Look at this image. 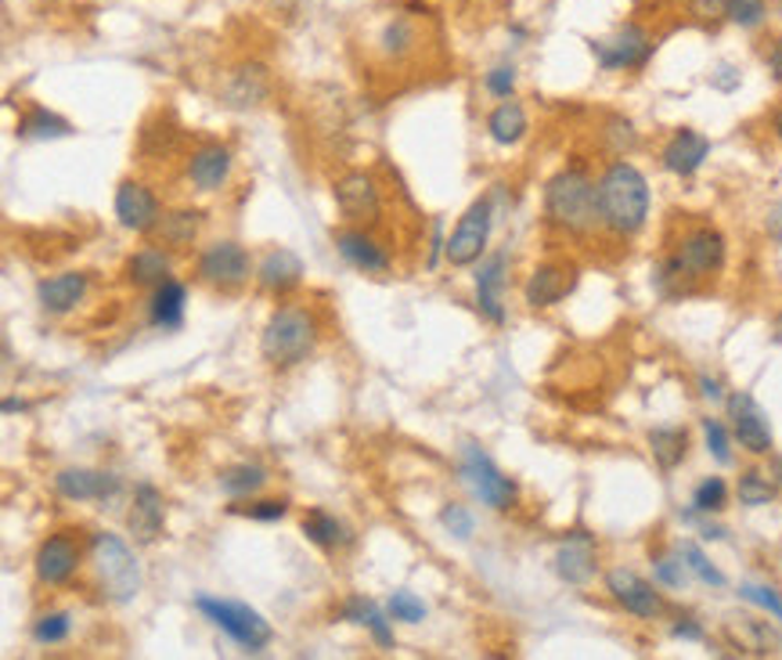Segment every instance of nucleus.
<instances>
[{
    "instance_id": "ddd939ff",
    "label": "nucleus",
    "mask_w": 782,
    "mask_h": 660,
    "mask_svg": "<svg viewBox=\"0 0 782 660\" xmlns=\"http://www.w3.org/2000/svg\"><path fill=\"white\" fill-rule=\"evenodd\" d=\"M725 408H728V422H733V437L739 440V448H747L750 455H772L775 437L758 400L747 391H736L725 397Z\"/></svg>"
},
{
    "instance_id": "dca6fc26",
    "label": "nucleus",
    "mask_w": 782,
    "mask_h": 660,
    "mask_svg": "<svg viewBox=\"0 0 782 660\" xmlns=\"http://www.w3.org/2000/svg\"><path fill=\"white\" fill-rule=\"evenodd\" d=\"M577 278H581L577 264H566V261L538 264L530 271V278L524 282V304L533 307V310L563 304L566 296L577 289Z\"/></svg>"
},
{
    "instance_id": "13d9d810",
    "label": "nucleus",
    "mask_w": 782,
    "mask_h": 660,
    "mask_svg": "<svg viewBox=\"0 0 782 660\" xmlns=\"http://www.w3.org/2000/svg\"><path fill=\"white\" fill-rule=\"evenodd\" d=\"M0 411H4V416H15V411H25V400L22 397H4Z\"/></svg>"
},
{
    "instance_id": "0eeeda50",
    "label": "nucleus",
    "mask_w": 782,
    "mask_h": 660,
    "mask_svg": "<svg viewBox=\"0 0 782 660\" xmlns=\"http://www.w3.org/2000/svg\"><path fill=\"white\" fill-rule=\"evenodd\" d=\"M459 476H462V484L473 491V498L484 502L487 509L505 513V509L516 506L519 484L513 481V476H505V473L498 470V462H494L480 444H473V440H469V444H462Z\"/></svg>"
},
{
    "instance_id": "7c9ffc66",
    "label": "nucleus",
    "mask_w": 782,
    "mask_h": 660,
    "mask_svg": "<svg viewBox=\"0 0 782 660\" xmlns=\"http://www.w3.org/2000/svg\"><path fill=\"white\" fill-rule=\"evenodd\" d=\"M267 481H271V473L260 462H234V465H224V470L217 473V487L224 491L231 502L256 498L260 491L267 487Z\"/></svg>"
},
{
    "instance_id": "f03ea898",
    "label": "nucleus",
    "mask_w": 782,
    "mask_h": 660,
    "mask_svg": "<svg viewBox=\"0 0 782 660\" xmlns=\"http://www.w3.org/2000/svg\"><path fill=\"white\" fill-rule=\"evenodd\" d=\"M321 343V321L307 304H278L271 310L264 332H260V358L267 369L289 372L318 351Z\"/></svg>"
},
{
    "instance_id": "4468645a",
    "label": "nucleus",
    "mask_w": 782,
    "mask_h": 660,
    "mask_svg": "<svg viewBox=\"0 0 782 660\" xmlns=\"http://www.w3.org/2000/svg\"><path fill=\"white\" fill-rule=\"evenodd\" d=\"M332 245L350 267L361 271V275L379 278V275H389V267H394V256H389L386 245L372 235V228H357V224L339 228V231H332Z\"/></svg>"
},
{
    "instance_id": "412c9836",
    "label": "nucleus",
    "mask_w": 782,
    "mask_h": 660,
    "mask_svg": "<svg viewBox=\"0 0 782 660\" xmlns=\"http://www.w3.org/2000/svg\"><path fill=\"white\" fill-rule=\"evenodd\" d=\"M120 476L109 470H87V465H69L55 473V491L65 502H109L120 495Z\"/></svg>"
},
{
    "instance_id": "cd10ccee",
    "label": "nucleus",
    "mask_w": 782,
    "mask_h": 660,
    "mask_svg": "<svg viewBox=\"0 0 782 660\" xmlns=\"http://www.w3.org/2000/svg\"><path fill=\"white\" fill-rule=\"evenodd\" d=\"M185 310H188V286L177 278H166L152 289L148 300V326L163 332H177L185 326Z\"/></svg>"
},
{
    "instance_id": "2eb2a0df",
    "label": "nucleus",
    "mask_w": 782,
    "mask_h": 660,
    "mask_svg": "<svg viewBox=\"0 0 782 660\" xmlns=\"http://www.w3.org/2000/svg\"><path fill=\"white\" fill-rule=\"evenodd\" d=\"M606 592L614 595V603L624 614H631L638 620H657L668 606H663V595L649 585L646 578H638L628 566H614L606 574Z\"/></svg>"
},
{
    "instance_id": "c9c22d12",
    "label": "nucleus",
    "mask_w": 782,
    "mask_h": 660,
    "mask_svg": "<svg viewBox=\"0 0 782 660\" xmlns=\"http://www.w3.org/2000/svg\"><path fill=\"white\" fill-rule=\"evenodd\" d=\"M379 51L394 62L415 55V51H419V25L404 15L386 19V25L379 30Z\"/></svg>"
},
{
    "instance_id": "f8f14e48",
    "label": "nucleus",
    "mask_w": 782,
    "mask_h": 660,
    "mask_svg": "<svg viewBox=\"0 0 782 660\" xmlns=\"http://www.w3.org/2000/svg\"><path fill=\"white\" fill-rule=\"evenodd\" d=\"M84 546L73 538V530H55L33 552V574L44 588H62L80 574Z\"/></svg>"
},
{
    "instance_id": "2f4dec72",
    "label": "nucleus",
    "mask_w": 782,
    "mask_h": 660,
    "mask_svg": "<svg viewBox=\"0 0 782 660\" xmlns=\"http://www.w3.org/2000/svg\"><path fill=\"white\" fill-rule=\"evenodd\" d=\"M15 134L22 141H58V138H73L76 127L65 120V116L51 112L47 106H30L19 116Z\"/></svg>"
},
{
    "instance_id": "f3484780",
    "label": "nucleus",
    "mask_w": 782,
    "mask_h": 660,
    "mask_svg": "<svg viewBox=\"0 0 782 660\" xmlns=\"http://www.w3.org/2000/svg\"><path fill=\"white\" fill-rule=\"evenodd\" d=\"M112 210H115V220H120V228L134 231V235H148L163 217V206L155 199V191L130 177L120 180V188H115Z\"/></svg>"
},
{
    "instance_id": "393cba45",
    "label": "nucleus",
    "mask_w": 782,
    "mask_h": 660,
    "mask_svg": "<svg viewBox=\"0 0 782 660\" xmlns=\"http://www.w3.org/2000/svg\"><path fill=\"white\" fill-rule=\"evenodd\" d=\"M707 160H711V138L693 131V127H682V131H674L671 141L660 152L663 170L674 174V177H693Z\"/></svg>"
},
{
    "instance_id": "f704fd0d",
    "label": "nucleus",
    "mask_w": 782,
    "mask_h": 660,
    "mask_svg": "<svg viewBox=\"0 0 782 660\" xmlns=\"http://www.w3.org/2000/svg\"><path fill=\"white\" fill-rule=\"evenodd\" d=\"M649 451H653V462L660 470L671 473L689 455V433L682 426H657V430H649Z\"/></svg>"
},
{
    "instance_id": "49530a36",
    "label": "nucleus",
    "mask_w": 782,
    "mask_h": 660,
    "mask_svg": "<svg viewBox=\"0 0 782 660\" xmlns=\"http://www.w3.org/2000/svg\"><path fill=\"white\" fill-rule=\"evenodd\" d=\"M231 513L250 516V520H260V524H275L289 513V498H260V502H250V506H231Z\"/></svg>"
},
{
    "instance_id": "4be33fe9",
    "label": "nucleus",
    "mask_w": 782,
    "mask_h": 660,
    "mask_svg": "<svg viewBox=\"0 0 782 660\" xmlns=\"http://www.w3.org/2000/svg\"><path fill=\"white\" fill-rule=\"evenodd\" d=\"M304 275L307 267L289 245H275V250H267L256 264V286L271 296H289L293 289L304 286Z\"/></svg>"
},
{
    "instance_id": "37998d69",
    "label": "nucleus",
    "mask_w": 782,
    "mask_h": 660,
    "mask_svg": "<svg viewBox=\"0 0 782 660\" xmlns=\"http://www.w3.org/2000/svg\"><path fill=\"white\" fill-rule=\"evenodd\" d=\"M437 520H440V527H444L451 538H459V541H469V538H473V530H476V516L469 513L462 502H444Z\"/></svg>"
},
{
    "instance_id": "a211bd4d",
    "label": "nucleus",
    "mask_w": 782,
    "mask_h": 660,
    "mask_svg": "<svg viewBox=\"0 0 782 660\" xmlns=\"http://www.w3.org/2000/svg\"><path fill=\"white\" fill-rule=\"evenodd\" d=\"M126 530L137 546H155L166 530V498L155 484H137L134 495H130L126 509Z\"/></svg>"
},
{
    "instance_id": "3c124183",
    "label": "nucleus",
    "mask_w": 782,
    "mask_h": 660,
    "mask_svg": "<svg viewBox=\"0 0 782 660\" xmlns=\"http://www.w3.org/2000/svg\"><path fill=\"white\" fill-rule=\"evenodd\" d=\"M671 636L682 639V642H703V639H707V631H703V625H700L696 617H678L674 625H671Z\"/></svg>"
},
{
    "instance_id": "a18cd8bd",
    "label": "nucleus",
    "mask_w": 782,
    "mask_h": 660,
    "mask_svg": "<svg viewBox=\"0 0 782 660\" xmlns=\"http://www.w3.org/2000/svg\"><path fill=\"white\" fill-rule=\"evenodd\" d=\"M703 437H707V451L718 465H733V433L722 419H703Z\"/></svg>"
},
{
    "instance_id": "20e7f679",
    "label": "nucleus",
    "mask_w": 782,
    "mask_h": 660,
    "mask_svg": "<svg viewBox=\"0 0 782 660\" xmlns=\"http://www.w3.org/2000/svg\"><path fill=\"white\" fill-rule=\"evenodd\" d=\"M90 571H95L101 600L109 603H134L141 588H145V574H141V560L134 549L120 535H109V530L90 535Z\"/></svg>"
},
{
    "instance_id": "7ed1b4c3",
    "label": "nucleus",
    "mask_w": 782,
    "mask_h": 660,
    "mask_svg": "<svg viewBox=\"0 0 782 660\" xmlns=\"http://www.w3.org/2000/svg\"><path fill=\"white\" fill-rule=\"evenodd\" d=\"M544 220L573 239L592 235L595 228H603V217H598V185L584 166H563L544 185Z\"/></svg>"
},
{
    "instance_id": "6e6552de",
    "label": "nucleus",
    "mask_w": 782,
    "mask_h": 660,
    "mask_svg": "<svg viewBox=\"0 0 782 660\" xmlns=\"http://www.w3.org/2000/svg\"><path fill=\"white\" fill-rule=\"evenodd\" d=\"M250 275H256L253 261H250V250H245L242 242H234V239L210 242L199 253V261H195V278H199L202 286L220 289V293L242 289L245 282H250Z\"/></svg>"
},
{
    "instance_id": "b1692460",
    "label": "nucleus",
    "mask_w": 782,
    "mask_h": 660,
    "mask_svg": "<svg viewBox=\"0 0 782 660\" xmlns=\"http://www.w3.org/2000/svg\"><path fill=\"white\" fill-rule=\"evenodd\" d=\"M90 289V278L84 271H62V275H51L36 282V304H41L44 315H73L76 307L84 304V296Z\"/></svg>"
},
{
    "instance_id": "bb28decb",
    "label": "nucleus",
    "mask_w": 782,
    "mask_h": 660,
    "mask_svg": "<svg viewBox=\"0 0 782 660\" xmlns=\"http://www.w3.org/2000/svg\"><path fill=\"white\" fill-rule=\"evenodd\" d=\"M339 617L350 620V625L368 628L379 650H397V636H394V620H389V610H383V606L375 603V600H368V595H350V600L339 606Z\"/></svg>"
},
{
    "instance_id": "5fc2aeb1",
    "label": "nucleus",
    "mask_w": 782,
    "mask_h": 660,
    "mask_svg": "<svg viewBox=\"0 0 782 660\" xmlns=\"http://www.w3.org/2000/svg\"><path fill=\"white\" fill-rule=\"evenodd\" d=\"M700 394L707 400H725V391H722V380H714V375L703 372L700 375Z\"/></svg>"
},
{
    "instance_id": "aec40b11",
    "label": "nucleus",
    "mask_w": 782,
    "mask_h": 660,
    "mask_svg": "<svg viewBox=\"0 0 782 660\" xmlns=\"http://www.w3.org/2000/svg\"><path fill=\"white\" fill-rule=\"evenodd\" d=\"M508 253H491L487 261L476 267V310L484 315L491 326H505V286H508Z\"/></svg>"
},
{
    "instance_id": "9d476101",
    "label": "nucleus",
    "mask_w": 782,
    "mask_h": 660,
    "mask_svg": "<svg viewBox=\"0 0 782 660\" xmlns=\"http://www.w3.org/2000/svg\"><path fill=\"white\" fill-rule=\"evenodd\" d=\"M491 228H494V202H491V196H484V199H476L459 217V224H454L451 239H448L444 261L451 267H473V264H480V256L487 253Z\"/></svg>"
},
{
    "instance_id": "8fccbe9b",
    "label": "nucleus",
    "mask_w": 782,
    "mask_h": 660,
    "mask_svg": "<svg viewBox=\"0 0 782 660\" xmlns=\"http://www.w3.org/2000/svg\"><path fill=\"white\" fill-rule=\"evenodd\" d=\"M448 253V239H444V220L433 217V228H429V256H426V267L437 271L440 261H444Z\"/></svg>"
},
{
    "instance_id": "ea45409f",
    "label": "nucleus",
    "mask_w": 782,
    "mask_h": 660,
    "mask_svg": "<svg viewBox=\"0 0 782 660\" xmlns=\"http://www.w3.org/2000/svg\"><path fill=\"white\" fill-rule=\"evenodd\" d=\"M725 502H728V484L722 481V476H703V481L696 484V491H693V509L700 516L722 513Z\"/></svg>"
},
{
    "instance_id": "c756f323",
    "label": "nucleus",
    "mask_w": 782,
    "mask_h": 660,
    "mask_svg": "<svg viewBox=\"0 0 782 660\" xmlns=\"http://www.w3.org/2000/svg\"><path fill=\"white\" fill-rule=\"evenodd\" d=\"M169 267H174V261H169V250L159 242H152V245H141V250H134L126 256V264H123V275L126 282H134V286H159V282L169 278Z\"/></svg>"
},
{
    "instance_id": "79ce46f5",
    "label": "nucleus",
    "mask_w": 782,
    "mask_h": 660,
    "mask_svg": "<svg viewBox=\"0 0 782 660\" xmlns=\"http://www.w3.org/2000/svg\"><path fill=\"white\" fill-rule=\"evenodd\" d=\"M689 563L682 560V552H663V556H657L653 560V578L660 581L663 588H685L689 585Z\"/></svg>"
},
{
    "instance_id": "c85d7f7f",
    "label": "nucleus",
    "mask_w": 782,
    "mask_h": 660,
    "mask_svg": "<svg viewBox=\"0 0 782 660\" xmlns=\"http://www.w3.org/2000/svg\"><path fill=\"white\" fill-rule=\"evenodd\" d=\"M299 530H304V538L321 552H343L350 541H354V530L329 509H310L304 520H299Z\"/></svg>"
},
{
    "instance_id": "6e6d98bb",
    "label": "nucleus",
    "mask_w": 782,
    "mask_h": 660,
    "mask_svg": "<svg viewBox=\"0 0 782 660\" xmlns=\"http://www.w3.org/2000/svg\"><path fill=\"white\" fill-rule=\"evenodd\" d=\"M768 73H772V80L775 84H782V41H775L772 44V51H768Z\"/></svg>"
},
{
    "instance_id": "09e8293b",
    "label": "nucleus",
    "mask_w": 782,
    "mask_h": 660,
    "mask_svg": "<svg viewBox=\"0 0 782 660\" xmlns=\"http://www.w3.org/2000/svg\"><path fill=\"white\" fill-rule=\"evenodd\" d=\"M484 90L491 98L498 101H508L516 95V69L513 66H494L487 76H484Z\"/></svg>"
},
{
    "instance_id": "6ab92c4d",
    "label": "nucleus",
    "mask_w": 782,
    "mask_h": 660,
    "mask_svg": "<svg viewBox=\"0 0 782 660\" xmlns=\"http://www.w3.org/2000/svg\"><path fill=\"white\" fill-rule=\"evenodd\" d=\"M555 574L559 581L566 585H588V581L598 574V549H595V538L588 530H570V535L559 541L555 549Z\"/></svg>"
},
{
    "instance_id": "864d4df0",
    "label": "nucleus",
    "mask_w": 782,
    "mask_h": 660,
    "mask_svg": "<svg viewBox=\"0 0 782 660\" xmlns=\"http://www.w3.org/2000/svg\"><path fill=\"white\" fill-rule=\"evenodd\" d=\"M711 84L728 95V90H736V87L742 84V73H739L736 66H718V69L711 73Z\"/></svg>"
},
{
    "instance_id": "a878e982",
    "label": "nucleus",
    "mask_w": 782,
    "mask_h": 660,
    "mask_svg": "<svg viewBox=\"0 0 782 660\" xmlns=\"http://www.w3.org/2000/svg\"><path fill=\"white\" fill-rule=\"evenodd\" d=\"M220 98H224L228 109H256V106H264V101L271 98V76H267V69L256 66V62H250V66H239L234 73H228V84H224V90H220Z\"/></svg>"
},
{
    "instance_id": "f257e3e1",
    "label": "nucleus",
    "mask_w": 782,
    "mask_h": 660,
    "mask_svg": "<svg viewBox=\"0 0 782 660\" xmlns=\"http://www.w3.org/2000/svg\"><path fill=\"white\" fill-rule=\"evenodd\" d=\"M598 185V217L603 228L614 231L617 239H631L646 228L649 210H653V196H649V180L635 163L617 160L609 163Z\"/></svg>"
},
{
    "instance_id": "4d7b16f0",
    "label": "nucleus",
    "mask_w": 782,
    "mask_h": 660,
    "mask_svg": "<svg viewBox=\"0 0 782 660\" xmlns=\"http://www.w3.org/2000/svg\"><path fill=\"white\" fill-rule=\"evenodd\" d=\"M768 231H772L775 242H782V206H775V210L768 213Z\"/></svg>"
},
{
    "instance_id": "9b49d317",
    "label": "nucleus",
    "mask_w": 782,
    "mask_h": 660,
    "mask_svg": "<svg viewBox=\"0 0 782 660\" xmlns=\"http://www.w3.org/2000/svg\"><path fill=\"white\" fill-rule=\"evenodd\" d=\"M657 41L649 36L642 25H620L614 36L606 41H592V55L598 62L603 73H631V69H646L649 58H653Z\"/></svg>"
},
{
    "instance_id": "58836bf2",
    "label": "nucleus",
    "mask_w": 782,
    "mask_h": 660,
    "mask_svg": "<svg viewBox=\"0 0 782 660\" xmlns=\"http://www.w3.org/2000/svg\"><path fill=\"white\" fill-rule=\"evenodd\" d=\"M678 552H682V560L689 563V571H693V578H700L707 588H725V585H728L725 574L707 560V552H703V549L696 546V541H685V546L678 549Z\"/></svg>"
},
{
    "instance_id": "39448f33",
    "label": "nucleus",
    "mask_w": 782,
    "mask_h": 660,
    "mask_svg": "<svg viewBox=\"0 0 782 660\" xmlns=\"http://www.w3.org/2000/svg\"><path fill=\"white\" fill-rule=\"evenodd\" d=\"M725 256H728V245H725V235L718 228L711 224H700L693 231H685L682 242L674 245L671 256L663 261V267L657 271L660 275V286H689V282L696 278H711L718 275L725 267Z\"/></svg>"
},
{
    "instance_id": "de8ad7c7",
    "label": "nucleus",
    "mask_w": 782,
    "mask_h": 660,
    "mask_svg": "<svg viewBox=\"0 0 782 660\" xmlns=\"http://www.w3.org/2000/svg\"><path fill=\"white\" fill-rule=\"evenodd\" d=\"M739 600L761 606L764 614H772L775 620H782V595L772 585H753V581H742V585H739Z\"/></svg>"
},
{
    "instance_id": "bf43d9fd",
    "label": "nucleus",
    "mask_w": 782,
    "mask_h": 660,
    "mask_svg": "<svg viewBox=\"0 0 782 660\" xmlns=\"http://www.w3.org/2000/svg\"><path fill=\"white\" fill-rule=\"evenodd\" d=\"M772 131H775V138L782 141V106H779V109L772 112Z\"/></svg>"
},
{
    "instance_id": "5701e85b",
    "label": "nucleus",
    "mask_w": 782,
    "mask_h": 660,
    "mask_svg": "<svg viewBox=\"0 0 782 660\" xmlns=\"http://www.w3.org/2000/svg\"><path fill=\"white\" fill-rule=\"evenodd\" d=\"M231 166H234V155L228 145H217V141H210V145H199L191 155H188V166H185V174H188V185L195 191H202V196H210V191H220L228 185V177H231Z\"/></svg>"
},
{
    "instance_id": "e433bc0d",
    "label": "nucleus",
    "mask_w": 782,
    "mask_h": 660,
    "mask_svg": "<svg viewBox=\"0 0 782 660\" xmlns=\"http://www.w3.org/2000/svg\"><path fill=\"white\" fill-rule=\"evenodd\" d=\"M736 495H739V506L761 509V506H768V502L779 495V484L768 481V473H761V470H747V473L739 476Z\"/></svg>"
},
{
    "instance_id": "603ef678",
    "label": "nucleus",
    "mask_w": 782,
    "mask_h": 660,
    "mask_svg": "<svg viewBox=\"0 0 782 660\" xmlns=\"http://www.w3.org/2000/svg\"><path fill=\"white\" fill-rule=\"evenodd\" d=\"M725 8H728V0H689V11H693L700 22L725 19Z\"/></svg>"
},
{
    "instance_id": "4c0bfd02",
    "label": "nucleus",
    "mask_w": 782,
    "mask_h": 660,
    "mask_svg": "<svg viewBox=\"0 0 782 660\" xmlns=\"http://www.w3.org/2000/svg\"><path fill=\"white\" fill-rule=\"evenodd\" d=\"M73 636V614L69 610H47L33 620V642L36 646H62Z\"/></svg>"
},
{
    "instance_id": "a19ab883",
    "label": "nucleus",
    "mask_w": 782,
    "mask_h": 660,
    "mask_svg": "<svg viewBox=\"0 0 782 660\" xmlns=\"http://www.w3.org/2000/svg\"><path fill=\"white\" fill-rule=\"evenodd\" d=\"M386 610L394 620H400V625H422L426 620V603L419 600L415 592L408 588H397V592H389V603H386Z\"/></svg>"
},
{
    "instance_id": "423d86ee",
    "label": "nucleus",
    "mask_w": 782,
    "mask_h": 660,
    "mask_svg": "<svg viewBox=\"0 0 782 660\" xmlns=\"http://www.w3.org/2000/svg\"><path fill=\"white\" fill-rule=\"evenodd\" d=\"M195 610H199L213 628H220L231 642H239L245 653H264L275 642L271 620L253 610L242 600H220V595H195Z\"/></svg>"
},
{
    "instance_id": "c03bdc74",
    "label": "nucleus",
    "mask_w": 782,
    "mask_h": 660,
    "mask_svg": "<svg viewBox=\"0 0 782 660\" xmlns=\"http://www.w3.org/2000/svg\"><path fill=\"white\" fill-rule=\"evenodd\" d=\"M725 19L739 25V30H758L768 19V0H728Z\"/></svg>"
},
{
    "instance_id": "473e14b6",
    "label": "nucleus",
    "mask_w": 782,
    "mask_h": 660,
    "mask_svg": "<svg viewBox=\"0 0 782 660\" xmlns=\"http://www.w3.org/2000/svg\"><path fill=\"white\" fill-rule=\"evenodd\" d=\"M527 131H530L527 109L513 98L502 101V106H494V112L487 116V134H491L494 145H502V148L519 145V141L527 138Z\"/></svg>"
},
{
    "instance_id": "72a5a7b5",
    "label": "nucleus",
    "mask_w": 782,
    "mask_h": 660,
    "mask_svg": "<svg viewBox=\"0 0 782 660\" xmlns=\"http://www.w3.org/2000/svg\"><path fill=\"white\" fill-rule=\"evenodd\" d=\"M202 228V210H169L155 224V242L166 245V250H188Z\"/></svg>"
},
{
    "instance_id": "1a4fd4ad",
    "label": "nucleus",
    "mask_w": 782,
    "mask_h": 660,
    "mask_svg": "<svg viewBox=\"0 0 782 660\" xmlns=\"http://www.w3.org/2000/svg\"><path fill=\"white\" fill-rule=\"evenodd\" d=\"M332 199L346 224L357 228L383 224V188L368 170H346L343 177H335Z\"/></svg>"
}]
</instances>
